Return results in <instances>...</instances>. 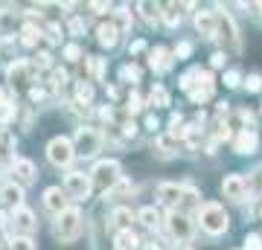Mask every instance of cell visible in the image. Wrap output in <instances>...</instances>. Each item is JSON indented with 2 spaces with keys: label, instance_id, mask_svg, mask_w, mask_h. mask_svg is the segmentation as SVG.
Returning a JSON list of instances; mask_svg holds the SVG:
<instances>
[{
  "label": "cell",
  "instance_id": "obj_1",
  "mask_svg": "<svg viewBox=\"0 0 262 250\" xmlns=\"http://www.w3.org/2000/svg\"><path fill=\"white\" fill-rule=\"evenodd\" d=\"M79 233H82V213L67 207L64 213L56 218V224H53V236H56L58 244H73L79 239Z\"/></svg>",
  "mask_w": 262,
  "mask_h": 250
},
{
  "label": "cell",
  "instance_id": "obj_2",
  "mask_svg": "<svg viewBox=\"0 0 262 250\" xmlns=\"http://www.w3.org/2000/svg\"><path fill=\"white\" fill-rule=\"evenodd\" d=\"M122 180V169L117 160H99L94 166V172H91V184H94V189H99V192H111L114 186Z\"/></svg>",
  "mask_w": 262,
  "mask_h": 250
},
{
  "label": "cell",
  "instance_id": "obj_3",
  "mask_svg": "<svg viewBox=\"0 0 262 250\" xmlns=\"http://www.w3.org/2000/svg\"><path fill=\"white\" fill-rule=\"evenodd\" d=\"M198 221H201V230L210 233V236H222L230 227V218H227L222 204H204L198 213Z\"/></svg>",
  "mask_w": 262,
  "mask_h": 250
},
{
  "label": "cell",
  "instance_id": "obj_4",
  "mask_svg": "<svg viewBox=\"0 0 262 250\" xmlns=\"http://www.w3.org/2000/svg\"><path fill=\"white\" fill-rule=\"evenodd\" d=\"M215 38L225 44V56H227V50H233V53L242 50V44H239V32H236V24H233V18H230L227 12H219V15H215Z\"/></svg>",
  "mask_w": 262,
  "mask_h": 250
},
{
  "label": "cell",
  "instance_id": "obj_5",
  "mask_svg": "<svg viewBox=\"0 0 262 250\" xmlns=\"http://www.w3.org/2000/svg\"><path fill=\"white\" fill-rule=\"evenodd\" d=\"M99 146H102V134L96 128H79L76 131V140H73V151L79 154V157H94L96 151H99Z\"/></svg>",
  "mask_w": 262,
  "mask_h": 250
},
{
  "label": "cell",
  "instance_id": "obj_6",
  "mask_svg": "<svg viewBox=\"0 0 262 250\" xmlns=\"http://www.w3.org/2000/svg\"><path fill=\"white\" fill-rule=\"evenodd\" d=\"M76 157V151H73V143L67 137H56V140H50V146H47V160L53 163V166L58 169H64L70 166Z\"/></svg>",
  "mask_w": 262,
  "mask_h": 250
},
{
  "label": "cell",
  "instance_id": "obj_7",
  "mask_svg": "<svg viewBox=\"0 0 262 250\" xmlns=\"http://www.w3.org/2000/svg\"><path fill=\"white\" fill-rule=\"evenodd\" d=\"M166 230L178 244L192 239V221H189V215H184V213H169L166 215Z\"/></svg>",
  "mask_w": 262,
  "mask_h": 250
},
{
  "label": "cell",
  "instance_id": "obj_8",
  "mask_svg": "<svg viewBox=\"0 0 262 250\" xmlns=\"http://www.w3.org/2000/svg\"><path fill=\"white\" fill-rule=\"evenodd\" d=\"M91 189H94V184H91V177L82 175V172H70L64 180V192L73 198V201H84V198H91Z\"/></svg>",
  "mask_w": 262,
  "mask_h": 250
},
{
  "label": "cell",
  "instance_id": "obj_9",
  "mask_svg": "<svg viewBox=\"0 0 262 250\" xmlns=\"http://www.w3.org/2000/svg\"><path fill=\"white\" fill-rule=\"evenodd\" d=\"M222 195H225L227 201H245V195H248V180H245L242 175L225 177V184H222Z\"/></svg>",
  "mask_w": 262,
  "mask_h": 250
},
{
  "label": "cell",
  "instance_id": "obj_10",
  "mask_svg": "<svg viewBox=\"0 0 262 250\" xmlns=\"http://www.w3.org/2000/svg\"><path fill=\"white\" fill-rule=\"evenodd\" d=\"M44 210L53 213L56 218L64 213V210H67V192H64V189H58V186L47 189V192H44Z\"/></svg>",
  "mask_w": 262,
  "mask_h": 250
},
{
  "label": "cell",
  "instance_id": "obj_11",
  "mask_svg": "<svg viewBox=\"0 0 262 250\" xmlns=\"http://www.w3.org/2000/svg\"><path fill=\"white\" fill-rule=\"evenodd\" d=\"M12 227H15V233H24V236H29V233L38 227L35 215L29 213L27 207H18L15 213H12Z\"/></svg>",
  "mask_w": 262,
  "mask_h": 250
},
{
  "label": "cell",
  "instance_id": "obj_12",
  "mask_svg": "<svg viewBox=\"0 0 262 250\" xmlns=\"http://www.w3.org/2000/svg\"><path fill=\"white\" fill-rule=\"evenodd\" d=\"M158 201L166 207H178L184 201V186L178 184H160L158 186Z\"/></svg>",
  "mask_w": 262,
  "mask_h": 250
},
{
  "label": "cell",
  "instance_id": "obj_13",
  "mask_svg": "<svg viewBox=\"0 0 262 250\" xmlns=\"http://www.w3.org/2000/svg\"><path fill=\"white\" fill-rule=\"evenodd\" d=\"M32 64L29 61H15V64L9 67V82L12 84H18V87H24V84H29L32 82Z\"/></svg>",
  "mask_w": 262,
  "mask_h": 250
},
{
  "label": "cell",
  "instance_id": "obj_14",
  "mask_svg": "<svg viewBox=\"0 0 262 250\" xmlns=\"http://www.w3.org/2000/svg\"><path fill=\"white\" fill-rule=\"evenodd\" d=\"M12 175H15V180H18L20 186H27L35 180V163L32 160H15L12 163Z\"/></svg>",
  "mask_w": 262,
  "mask_h": 250
},
{
  "label": "cell",
  "instance_id": "obj_15",
  "mask_svg": "<svg viewBox=\"0 0 262 250\" xmlns=\"http://www.w3.org/2000/svg\"><path fill=\"white\" fill-rule=\"evenodd\" d=\"M259 146V137H256V131H242V134H236L233 140V148L236 154H253Z\"/></svg>",
  "mask_w": 262,
  "mask_h": 250
},
{
  "label": "cell",
  "instance_id": "obj_16",
  "mask_svg": "<svg viewBox=\"0 0 262 250\" xmlns=\"http://www.w3.org/2000/svg\"><path fill=\"white\" fill-rule=\"evenodd\" d=\"M195 29L201 32L204 38H215V12H195Z\"/></svg>",
  "mask_w": 262,
  "mask_h": 250
},
{
  "label": "cell",
  "instance_id": "obj_17",
  "mask_svg": "<svg viewBox=\"0 0 262 250\" xmlns=\"http://www.w3.org/2000/svg\"><path fill=\"white\" fill-rule=\"evenodd\" d=\"M20 201H24V192H20V186H15V184L0 186V204H3V207H15V210H18Z\"/></svg>",
  "mask_w": 262,
  "mask_h": 250
},
{
  "label": "cell",
  "instance_id": "obj_18",
  "mask_svg": "<svg viewBox=\"0 0 262 250\" xmlns=\"http://www.w3.org/2000/svg\"><path fill=\"white\" fill-rule=\"evenodd\" d=\"M149 67H151V70H158V73H163V70L169 67V53L163 50V47H155V50H151Z\"/></svg>",
  "mask_w": 262,
  "mask_h": 250
},
{
  "label": "cell",
  "instance_id": "obj_19",
  "mask_svg": "<svg viewBox=\"0 0 262 250\" xmlns=\"http://www.w3.org/2000/svg\"><path fill=\"white\" fill-rule=\"evenodd\" d=\"M117 41H120V29L114 27V24H102V27H99V44L117 47Z\"/></svg>",
  "mask_w": 262,
  "mask_h": 250
},
{
  "label": "cell",
  "instance_id": "obj_20",
  "mask_svg": "<svg viewBox=\"0 0 262 250\" xmlns=\"http://www.w3.org/2000/svg\"><path fill=\"white\" fill-rule=\"evenodd\" d=\"M140 247V239L131 230H120L117 233V250H137Z\"/></svg>",
  "mask_w": 262,
  "mask_h": 250
},
{
  "label": "cell",
  "instance_id": "obj_21",
  "mask_svg": "<svg viewBox=\"0 0 262 250\" xmlns=\"http://www.w3.org/2000/svg\"><path fill=\"white\" fill-rule=\"evenodd\" d=\"M15 35V12L0 9V38Z\"/></svg>",
  "mask_w": 262,
  "mask_h": 250
},
{
  "label": "cell",
  "instance_id": "obj_22",
  "mask_svg": "<svg viewBox=\"0 0 262 250\" xmlns=\"http://www.w3.org/2000/svg\"><path fill=\"white\" fill-rule=\"evenodd\" d=\"M131 221H134L131 210H114V215H111L114 227H120V230H131Z\"/></svg>",
  "mask_w": 262,
  "mask_h": 250
},
{
  "label": "cell",
  "instance_id": "obj_23",
  "mask_svg": "<svg viewBox=\"0 0 262 250\" xmlns=\"http://www.w3.org/2000/svg\"><path fill=\"white\" fill-rule=\"evenodd\" d=\"M158 148L163 151V154H175V151H178V137H175V134H160Z\"/></svg>",
  "mask_w": 262,
  "mask_h": 250
},
{
  "label": "cell",
  "instance_id": "obj_24",
  "mask_svg": "<svg viewBox=\"0 0 262 250\" xmlns=\"http://www.w3.org/2000/svg\"><path fill=\"white\" fill-rule=\"evenodd\" d=\"M137 218H140L143 227H158V224H160V213L155 210V207H146V210H140V215H137Z\"/></svg>",
  "mask_w": 262,
  "mask_h": 250
},
{
  "label": "cell",
  "instance_id": "obj_25",
  "mask_svg": "<svg viewBox=\"0 0 262 250\" xmlns=\"http://www.w3.org/2000/svg\"><path fill=\"white\" fill-rule=\"evenodd\" d=\"M149 105H155V108H163V105H169V93H166V87H155V90L149 93Z\"/></svg>",
  "mask_w": 262,
  "mask_h": 250
},
{
  "label": "cell",
  "instance_id": "obj_26",
  "mask_svg": "<svg viewBox=\"0 0 262 250\" xmlns=\"http://www.w3.org/2000/svg\"><path fill=\"white\" fill-rule=\"evenodd\" d=\"M114 27L120 29V32H128V29H131V12L125 9V6L117 9V24H114Z\"/></svg>",
  "mask_w": 262,
  "mask_h": 250
},
{
  "label": "cell",
  "instance_id": "obj_27",
  "mask_svg": "<svg viewBox=\"0 0 262 250\" xmlns=\"http://www.w3.org/2000/svg\"><path fill=\"white\" fill-rule=\"evenodd\" d=\"M108 195H111V198H125V195H134V184H131V180H125V177H122V180H120V184H117V186H114V189H111V192H108Z\"/></svg>",
  "mask_w": 262,
  "mask_h": 250
},
{
  "label": "cell",
  "instance_id": "obj_28",
  "mask_svg": "<svg viewBox=\"0 0 262 250\" xmlns=\"http://www.w3.org/2000/svg\"><path fill=\"white\" fill-rule=\"evenodd\" d=\"M76 99H79V105H91L94 102V87H91V84L84 82V84H79V90H76Z\"/></svg>",
  "mask_w": 262,
  "mask_h": 250
},
{
  "label": "cell",
  "instance_id": "obj_29",
  "mask_svg": "<svg viewBox=\"0 0 262 250\" xmlns=\"http://www.w3.org/2000/svg\"><path fill=\"white\" fill-rule=\"evenodd\" d=\"M137 9L143 12V18L149 20V24H151V20H158V18H160V6H158V3H140Z\"/></svg>",
  "mask_w": 262,
  "mask_h": 250
},
{
  "label": "cell",
  "instance_id": "obj_30",
  "mask_svg": "<svg viewBox=\"0 0 262 250\" xmlns=\"http://www.w3.org/2000/svg\"><path fill=\"white\" fill-rule=\"evenodd\" d=\"M163 20H166L169 27H178V24H181V6H166Z\"/></svg>",
  "mask_w": 262,
  "mask_h": 250
},
{
  "label": "cell",
  "instance_id": "obj_31",
  "mask_svg": "<svg viewBox=\"0 0 262 250\" xmlns=\"http://www.w3.org/2000/svg\"><path fill=\"white\" fill-rule=\"evenodd\" d=\"M245 87H248L251 93H259L262 90V76L259 73H251L248 79H245Z\"/></svg>",
  "mask_w": 262,
  "mask_h": 250
},
{
  "label": "cell",
  "instance_id": "obj_32",
  "mask_svg": "<svg viewBox=\"0 0 262 250\" xmlns=\"http://www.w3.org/2000/svg\"><path fill=\"white\" fill-rule=\"evenodd\" d=\"M12 250H35V244H32V239H29V236H15Z\"/></svg>",
  "mask_w": 262,
  "mask_h": 250
},
{
  "label": "cell",
  "instance_id": "obj_33",
  "mask_svg": "<svg viewBox=\"0 0 262 250\" xmlns=\"http://www.w3.org/2000/svg\"><path fill=\"white\" fill-rule=\"evenodd\" d=\"M242 250H262V236H259V233H251V236L245 239V247Z\"/></svg>",
  "mask_w": 262,
  "mask_h": 250
},
{
  "label": "cell",
  "instance_id": "obj_34",
  "mask_svg": "<svg viewBox=\"0 0 262 250\" xmlns=\"http://www.w3.org/2000/svg\"><path fill=\"white\" fill-rule=\"evenodd\" d=\"M38 38H41V35H38L35 27H27V29H24V44H27V47H35Z\"/></svg>",
  "mask_w": 262,
  "mask_h": 250
},
{
  "label": "cell",
  "instance_id": "obj_35",
  "mask_svg": "<svg viewBox=\"0 0 262 250\" xmlns=\"http://www.w3.org/2000/svg\"><path fill=\"white\" fill-rule=\"evenodd\" d=\"M122 79H125V82H137V79H140V67L137 64H128V67H122Z\"/></svg>",
  "mask_w": 262,
  "mask_h": 250
},
{
  "label": "cell",
  "instance_id": "obj_36",
  "mask_svg": "<svg viewBox=\"0 0 262 250\" xmlns=\"http://www.w3.org/2000/svg\"><path fill=\"white\" fill-rule=\"evenodd\" d=\"M239 82H242V73H239V70H227V73H225V84H227V87H239Z\"/></svg>",
  "mask_w": 262,
  "mask_h": 250
},
{
  "label": "cell",
  "instance_id": "obj_37",
  "mask_svg": "<svg viewBox=\"0 0 262 250\" xmlns=\"http://www.w3.org/2000/svg\"><path fill=\"white\" fill-rule=\"evenodd\" d=\"M64 56H67V61H79L82 58V50L76 44H70V47H64Z\"/></svg>",
  "mask_w": 262,
  "mask_h": 250
},
{
  "label": "cell",
  "instance_id": "obj_38",
  "mask_svg": "<svg viewBox=\"0 0 262 250\" xmlns=\"http://www.w3.org/2000/svg\"><path fill=\"white\" fill-rule=\"evenodd\" d=\"M120 134H122V137H134V134H137V125H134L131 120H125L120 125Z\"/></svg>",
  "mask_w": 262,
  "mask_h": 250
},
{
  "label": "cell",
  "instance_id": "obj_39",
  "mask_svg": "<svg viewBox=\"0 0 262 250\" xmlns=\"http://www.w3.org/2000/svg\"><path fill=\"white\" fill-rule=\"evenodd\" d=\"M189 53H192V44H189V41H181V44L175 47V56L178 58H187Z\"/></svg>",
  "mask_w": 262,
  "mask_h": 250
},
{
  "label": "cell",
  "instance_id": "obj_40",
  "mask_svg": "<svg viewBox=\"0 0 262 250\" xmlns=\"http://www.w3.org/2000/svg\"><path fill=\"white\" fill-rule=\"evenodd\" d=\"M184 207H192V204H198V192L195 189H184V201H181Z\"/></svg>",
  "mask_w": 262,
  "mask_h": 250
},
{
  "label": "cell",
  "instance_id": "obj_41",
  "mask_svg": "<svg viewBox=\"0 0 262 250\" xmlns=\"http://www.w3.org/2000/svg\"><path fill=\"white\" fill-rule=\"evenodd\" d=\"M140 108H143L140 96H137V93H131V96H128V111H140Z\"/></svg>",
  "mask_w": 262,
  "mask_h": 250
},
{
  "label": "cell",
  "instance_id": "obj_42",
  "mask_svg": "<svg viewBox=\"0 0 262 250\" xmlns=\"http://www.w3.org/2000/svg\"><path fill=\"white\" fill-rule=\"evenodd\" d=\"M225 61H227V56H225V53H215V56L210 58V64H213V67H225Z\"/></svg>",
  "mask_w": 262,
  "mask_h": 250
},
{
  "label": "cell",
  "instance_id": "obj_43",
  "mask_svg": "<svg viewBox=\"0 0 262 250\" xmlns=\"http://www.w3.org/2000/svg\"><path fill=\"white\" fill-rule=\"evenodd\" d=\"M82 29H84L82 20H70V32H73V35H82Z\"/></svg>",
  "mask_w": 262,
  "mask_h": 250
},
{
  "label": "cell",
  "instance_id": "obj_44",
  "mask_svg": "<svg viewBox=\"0 0 262 250\" xmlns=\"http://www.w3.org/2000/svg\"><path fill=\"white\" fill-rule=\"evenodd\" d=\"M91 9L94 12H99V15H102L105 9H111V6H108V3H91Z\"/></svg>",
  "mask_w": 262,
  "mask_h": 250
},
{
  "label": "cell",
  "instance_id": "obj_45",
  "mask_svg": "<svg viewBox=\"0 0 262 250\" xmlns=\"http://www.w3.org/2000/svg\"><path fill=\"white\" fill-rule=\"evenodd\" d=\"M128 50H131V53H143V50H146V44H143V41H134Z\"/></svg>",
  "mask_w": 262,
  "mask_h": 250
},
{
  "label": "cell",
  "instance_id": "obj_46",
  "mask_svg": "<svg viewBox=\"0 0 262 250\" xmlns=\"http://www.w3.org/2000/svg\"><path fill=\"white\" fill-rule=\"evenodd\" d=\"M38 64H41V67H50V56H47V53H41V56H38Z\"/></svg>",
  "mask_w": 262,
  "mask_h": 250
},
{
  "label": "cell",
  "instance_id": "obj_47",
  "mask_svg": "<svg viewBox=\"0 0 262 250\" xmlns=\"http://www.w3.org/2000/svg\"><path fill=\"white\" fill-rule=\"evenodd\" d=\"M146 125H149V128L155 131V128H158V117H149V120H146Z\"/></svg>",
  "mask_w": 262,
  "mask_h": 250
},
{
  "label": "cell",
  "instance_id": "obj_48",
  "mask_svg": "<svg viewBox=\"0 0 262 250\" xmlns=\"http://www.w3.org/2000/svg\"><path fill=\"white\" fill-rule=\"evenodd\" d=\"M256 9H259V15H262V3H259V6H256Z\"/></svg>",
  "mask_w": 262,
  "mask_h": 250
},
{
  "label": "cell",
  "instance_id": "obj_49",
  "mask_svg": "<svg viewBox=\"0 0 262 250\" xmlns=\"http://www.w3.org/2000/svg\"><path fill=\"white\" fill-rule=\"evenodd\" d=\"M259 215H262V213H259Z\"/></svg>",
  "mask_w": 262,
  "mask_h": 250
}]
</instances>
